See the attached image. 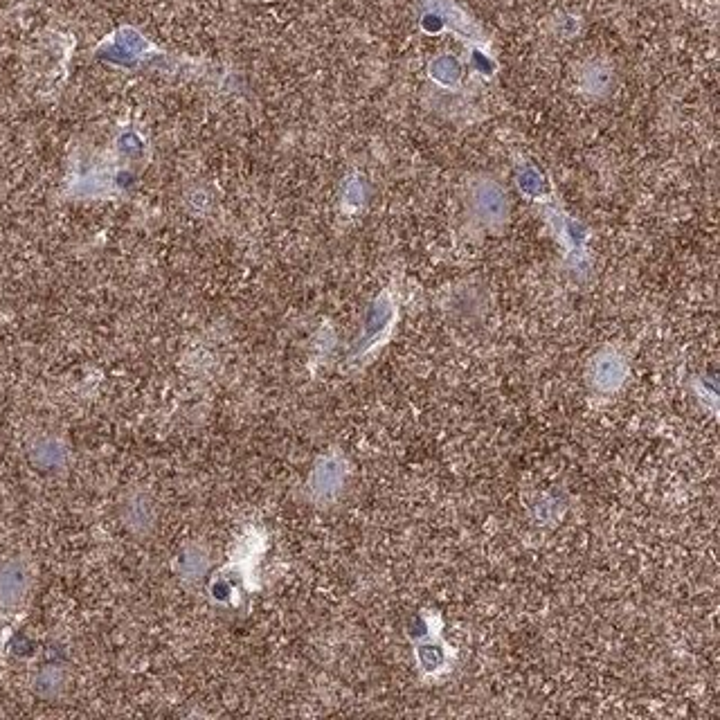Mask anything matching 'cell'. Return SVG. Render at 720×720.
Listing matches in <instances>:
<instances>
[{
	"label": "cell",
	"instance_id": "cell-1",
	"mask_svg": "<svg viewBox=\"0 0 720 720\" xmlns=\"http://www.w3.org/2000/svg\"><path fill=\"white\" fill-rule=\"evenodd\" d=\"M468 203H471L473 216L484 228H500V225L507 223V194H504V189L498 183H493V180H480V183H475L471 187Z\"/></svg>",
	"mask_w": 720,
	"mask_h": 720
},
{
	"label": "cell",
	"instance_id": "cell-2",
	"mask_svg": "<svg viewBox=\"0 0 720 720\" xmlns=\"http://www.w3.org/2000/svg\"><path fill=\"white\" fill-rule=\"evenodd\" d=\"M628 367L626 360L615 351H606V354L597 356L592 363V385L599 392H615L626 381Z\"/></svg>",
	"mask_w": 720,
	"mask_h": 720
},
{
	"label": "cell",
	"instance_id": "cell-3",
	"mask_svg": "<svg viewBox=\"0 0 720 720\" xmlns=\"http://www.w3.org/2000/svg\"><path fill=\"white\" fill-rule=\"evenodd\" d=\"M417 660L421 664V671L428 675H441L448 671L450 648L444 639H441L439 630H430L426 637L419 639Z\"/></svg>",
	"mask_w": 720,
	"mask_h": 720
},
{
	"label": "cell",
	"instance_id": "cell-4",
	"mask_svg": "<svg viewBox=\"0 0 720 720\" xmlns=\"http://www.w3.org/2000/svg\"><path fill=\"white\" fill-rule=\"evenodd\" d=\"M340 480H342L340 464L331 462V459H324L313 475V491L320 495H331L340 486Z\"/></svg>",
	"mask_w": 720,
	"mask_h": 720
},
{
	"label": "cell",
	"instance_id": "cell-5",
	"mask_svg": "<svg viewBox=\"0 0 720 720\" xmlns=\"http://www.w3.org/2000/svg\"><path fill=\"white\" fill-rule=\"evenodd\" d=\"M430 70L441 84H455L459 75H462V70H459L457 61L453 57H439L435 63H432Z\"/></svg>",
	"mask_w": 720,
	"mask_h": 720
}]
</instances>
